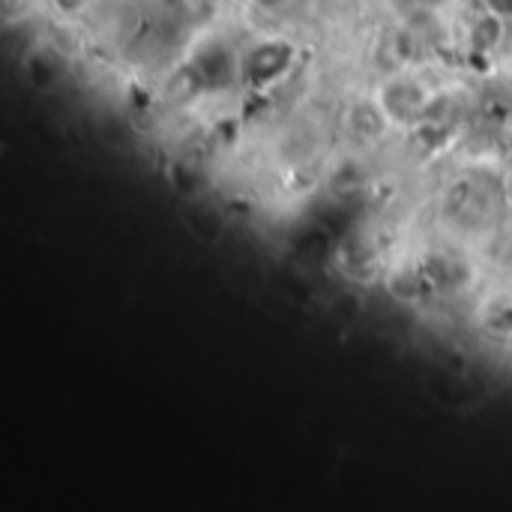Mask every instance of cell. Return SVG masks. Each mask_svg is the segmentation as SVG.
I'll use <instances>...</instances> for the list:
<instances>
[{"mask_svg": "<svg viewBox=\"0 0 512 512\" xmlns=\"http://www.w3.org/2000/svg\"><path fill=\"white\" fill-rule=\"evenodd\" d=\"M381 111L387 120H396V123H411V120H426V111L432 105L429 93L417 84V81H408V78H399V81H387L381 87Z\"/></svg>", "mask_w": 512, "mask_h": 512, "instance_id": "obj_1", "label": "cell"}, {"mask_svg": "<svg viewBox=\"0 0 512 512\" xmlns=\"http://www.w3.org/2000/svg\"><path fill=\"white\" fill-rule=\"evenodd\" d=\"M291 54H294L291 42L267 39V42H258L255 48L246 51V57L240 60V69L255 84H270V81L285 75V69L291 66Z\"/></svg>", "mask_w": 512, "mask_h": 512, "instance_id": "obj_2", "label": "cell"}, {"mask_svg": "<svg viewBox=\"0 0 512 512\" xmlns=\"http://www.w3.org/2000/svg\"><path fill=\"white\" fill-rule=\"evenodd\" d=\"M195 72L201 75V81L204 84H228L237 72H240V63L234 60V54L231 51H225L219 42H210V45H204L201 51H198V57H195Z\"/></svg>", "mask_w": 512, "mask_h": 512, "instance_id": "obj_3", "label": "cell"}, {"mask_svg": "<svg viewBox=\"0 0 512 512\" xmlns=\"http://www.w3.org/2000/svg\"><path fill=\"white\" fill-rule=\"evenodd\" d=\"M486 12H492L501 21H512V0H483Z\"/></svg>", "mask_w": 512, "mask_h": 512, "instance_id": "obj_4", "label": "cell"}, {"mask_svg": "<svg viewBox=\"0 0 512 512\" xmlns=\"http://www.w3.org/2000/svg\"><path fill=\"white\" fill-rule=\"evenodd\" d=\"M255 6H261V9H279L282 3H288V0H252Z\"/></svg>", "mask_w": 512, "mask_h": 512, "instance_id": "obj_5", "label": "cell"}, {"mask_svg": "<svg viewBox=\"0 0 512 512\" xmlns=\"http://www.w3.org/2000/svg\"><path fill=\"white\" fill-rule=\"evenodd\" d=\"M504 192H507V204L512 207V171H510V177H507V189H504Z\"/></svg>", "mask_w": 512, "mask_h": 512, "instance_id": "obj_6", "label": "cell"}]
</instances>
